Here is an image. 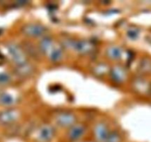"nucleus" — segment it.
I'll list each match as a JSON object with an SVG mask.
<instances>
[{
    "instance_id": "obj_3",
    "label": "nucleus",
    "mask_w": 151,
    "mask_h": 142,
    "mask_svg": "<svg viewBox=\"0 0 151 142\" xmlns=\"http://www.w3.org/2000/svg\"><path fill=\"white\" fill-rule=\"evenodd\" d=\"M47 30L44 25L36 23L26 24L22 27V33L30 38H40L45 37Z\"/></svg>"
},
{
    "instance_id": "obj_11",
    "label": "nucleus",
    "mask_w": 151,
    "mask_h": 142,
    "mask_svg": "<svg viewBox=\"0 0 151 142\" xmlns=\"http://www.w3.org/2000/svg\"><path fill=\"white\" fill-rule=\"evenodd\" d=\"M122 50L118 46H112L108 47L106 51L107 57L112 60H119L122 57Z\"/></svg>"
},
{
    "instance_id": "obj_18",
    "label": "nucleus",
    "mask_w": 151,
    "mask_h": 142,
    "mask_svg": "<svg viewBox=\"0 0 151 142\" xmlns=\"http://www.w3.org/2000/svg\"><path fill=\"white\" fill-rule=\"evenodd\" d=\"M10 77L7 74H1L0 75V82L1 83H6V82H9Z\"/></svg>"
},
{
    "instance_id": "obj_14",
    "label": "nucleus",
    "mask_w": 151,
    "mask_h": 142,
    "mask_svg": "<svg viewBox=\"0 0 151 142\" xmlns=\"http://www.w3.org/2000/svg\"><path fill=\"white\" fill-rule=\"evenodd\" d=\"M16 102V99L12 95L9 93H3L0 95V103L3 105L11 106Z\"/></svg>"
},
{
    "instance_id": "obj_7",
    "label": "nucleus",
    "mask_w": 151,
    "mask_h": 142,
    "mask_svg": "<svg viewBox=\"0 0 151 142\" xmlns=\"http://www.w3.org/2000/svg\"><path fill=\"white\" fill-rule=\"evenodd\" d=\"M109 127L104 122H99L93 128V135L96 142H104L110 133Z\"/></svg>"
},
{
    "instance_id": "obj_19",
    "label": "nucleus",
    "mask_w": 151,
    "mask_h": 142,
    "mask_svg": "<svg viewBox=\"0 0 151 142\" xmlns=\"http://www.w3.org/2000/svg\"><path fill=\"white\" fill-rule=\"evenodd\" d=\"M79 142H93V141H79Z\"/></svg>"
},
{
    "instance_id": "obj_1",
    "label": "nucleus",
    "mask_w": 151,
    "mask_h": 142,
    "mask_svg": "<svg viewBox=\"0 0 151 142\" xmlns=\"http://www.w3.org/2000/svg\"><path fill=\"white\" fill-rule=\"evenodd\" d=\"M66 45L80 54H89L93 51L95 45L88 40H71L66 42Z\"/></svg>"
},
{
    "instance_id": "obj_2",
    "label": "nucleus",
    "mask_w": 151,
    "mask_h": 142,
    "mask_svg": "<svg viewBox=\"0 0 151 142\" xmlns=\"http://www.w3.org/2000/svg\"><path fill=\"white\" fill-rule=\"evenodd\" d=\"M7 47L8 53L12 58V60L15 62L17 66L27 63V55L20 46L15 43H10Z\"/></svg>"
},
{
    "instance_id": "obj_9",
    "label": "nucleus",
    "mask_w": 151,
    "mask_h": 142,
    "mask_svg": "<svg viewBox=\"0 0 151 142\" xmlns=\"http://www.w3.org/2000/svg\"><path fill=\"white\" fill-rule=\"evenodd\" d=\"M110 76H111L112 79L115 82L122 83L125 80L127 73H126L125 70L122 67L119 65H116L110 69Z\"/></svg>"
},
{
    "instance_id": "obj_17",
    "label": "nucleus",
    "mask_w": 151,
    "mask_h": 142,
    "mask_svg": "<svg viewBox=\"0 0 151 142\" xmlns=\"http://www.w3.org/2000/svg\"><path fill=\"white\" fill-rule=\"evenodd\" d=\"M128 37L131 39H136L139 35V31L137 30H135V29H130L128 30V33H127Z\"/></svg>"
},
{
    "instance_id": "obj_8",
    "label": "nucleus",
    "mask_w": 151,
    "mask_h": 142,
    "mask_svg": "<svg viewBox=\"0 0 151 142\" xmlns=\"http://www.w3.org/2000/svg\"><path fill=\"white\" fill-rule=\"evenodd\" d=\"M45 55L52 62H59L63 59L64 53L62 47L54 43Z\"/></svg>"
},
{
    "instance_id": "obj_16",
    "label": "nucleus",
    "mask_w": 151,
    "mask_h": 142,
    "mask_svg": "<svg viewBox=\"0 0 151 142\" xmlns=\"http://www.w3.org/2000/svg\"><path fill=\"white\" fill-rule=\"evenodd\" d=\"M140 69L142 70V72H150L151 70V61L149 60H143L142 63L140 64Z\"/></svg>"
},
{
    "instance_id": "obj_13",
    "label": "nucleus",
    "mask_w": 151,
    "mask_h": 142,
    "mask_svg": "<svg viewBox=\"0 0 151 142\" xmlns=\"http://www.w3.org/2000/svg\"><path fill=\"white\" fill-rule=\"evenodd\" d=\"M17 72L22 76H29L33 72V68L28 63H26L24 65L17 66Z\"/></svg>"
},
{
    "instance_id": "obj_5",
    "label": "nucleus",
    "mask_w": 151,
    "mask_h": 142,
    "mask_svg": "<svg viewBox=\"0 0 151 142\" xmlns=\"http://www.w3.org/2000/svg\"><path fill=\"white\" fill-rule=\"evenodd\" d=\"M56 134L54 127L48 124H42L40 127L36 135L38 142H50L53 140Z\"/></svg>"
},
{
    "instance_id": "obj_10",
    "label": "nucleus",
    "mask_w": 151,
    "mask_h": 142,
    "mask_svg": "<svg viewBox=\"0 0 151 142\" xmlns=\"http://www.w3.org/2000/svg\"><path fill=\"white\" fill-rule=\"evenodd\" d=\"M19 114L15 110H8L0 114V121L4 124H10L18 119Z\"/></svg>"
},
{
    "instance_id": "obj_6",
    "label": "nucleus",
    "mask_w": 151,
    "mask_h": 142,
    "mask_svg": "<svg viewBox=\"0 0 151 142\" xmlns=\"http://www.w3.org/2000/svg\"><path fill=\"white\" fill-rule=\"evenodd\" d=\"M87 131V128L84 124H74L68 130V140L71 142H79L84 136L85 135Z\"/></svg>"
},
{
    "instance_id": "obj_15",
    "label": "nucleus",
    "mask_w": 151,
    "mask_h": 142,
    "mask_svg": "<svg viewBox=\"0 0 151 142\" xmlns=\"http://www.w3.org/2000/svg\"><path fill=\"white\" fill-rule=\"evenodd\" d=\"M104 142H122V136L117 131H111Z\"/></svg>"
},
{
    "instance_id": "obj_12",
    "label": "nucleus",
    "mask_w": 151,
    "mask_h": 142,
    "mask_svg": "<svg viewBox=\"0 0 151 142\" xmlns=\"http://www.w3.org/2000/svg\"><path fill=\"white\" fill-rule=\"evenodd\" d=\"M133 85H134L135 89L139 91V93H146L150 90L149 84L147 81L144 80V79H136L134 83H133Z\"/></svg>"
},
{
    "instance_id": "obj_4",
    "label": "nucleus",
    "mask_w": 151,
    "mask_h": 142,
    "mask_svg": "<svg viewBox=\"0 0 151 142\" xmlns=\"http://www.w3.org/2000/svg\"><path fill=\"white\" fill-rule=\"evenodd\" d=\"M55 120H56V124L59 127L70 128L74 124H76L77 118H76L75 114L73 113L64 111V112L59 113L56 115Z\"/></svg>"
}]
</instances>
